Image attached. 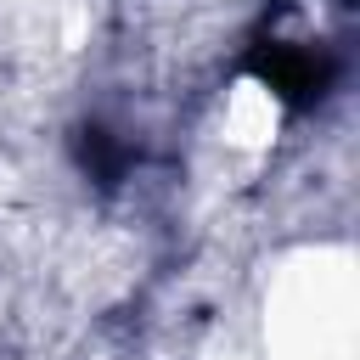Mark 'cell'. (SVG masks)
Returning <instances> with one entry per match:
<instances>
[{
    "instance_id": "6da1fadb",
    "label": "cell",
    "mask_w": 360,
    "mask_h": 360,
    "mask_svg": "<svg viewBox=\"0 0 360 360\" xmlns=\"http://www.w3.org/2000/svg\"><path fill=\"white\" fill-rule=\"evenodd\" d=\"M349 248H292L264 287V360H354V270Z\"/></svg>"
},
{
    "instance_id": "7a4b0ae2",
    "label": "cell",
    "mask_w": 360,
    "mask_h": 360,
    "mask_svg": "<svg viewBox=\"0 0 360 360\" xmlns=\"http://www.w3.org/2000/svg\"><path fill=\"white\" fill-rule=\"evenodd\" d=\"M208 135L225 146V158L264 163V158L281 146V135H287V96H281L264 73H231V79L214 90Z\"/></svg>"
}]
</instances>
